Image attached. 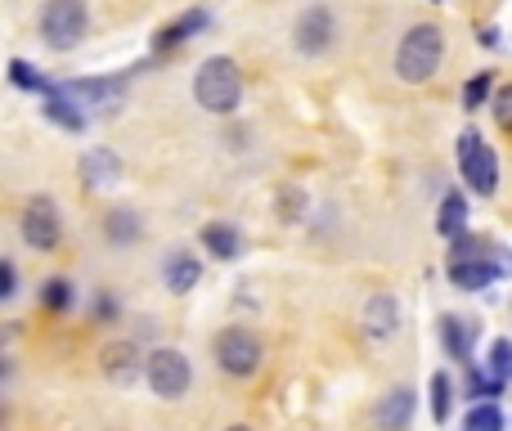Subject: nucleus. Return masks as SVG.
Wrapping results in <instances>:
<instances>
[{
  "instance_id": "f257e3e1",
  "label": "nucleus",
  "mask_w": 512,
  "mask_h": 431,
  "mask_svg": "<svg viewBox=\"0 0 512 431\" xmlns=\"http://www.w3.org/2000/svg\"><path fill=\"white\" fill-rule=\"evenodd\" d=\"M194 99L203 113H216V117H230L239 113L243 104V72L234 59H225V54H212V59H203V68L194 72Z\"/></svg>"
},
{
  "instance_id": "f03ea898",
  "label": "nucleus",
  "mask_w": 512,
  "mask_h": 431,
  "mask_svg": "<svg viewBox=\"0 0 512 431\" xmlns=\"http://www.w3.org/2000/svg\"><path fill=\"white\" fill-rule=\"evenodd\" d=\"M445 63V32L436 23H414L396 50V77L405 86H423Z\"/></svg>"
},
{
  "instance_id": "7ed1b4c3",
  "label": "nucleus",
  "mask_w": 512,
  "mask_h": 431,
  "mask_svg": "<svg viewBox=\"0 0 512 431\" xmlns=\"http://www.w3.org/2000/svg\"><path fill=\"white\" fill-rule=\"evenodd\" d=\"M36 27H41V41L50 45L54 54H68V50H77L81 36H86L90 9H86V0H45Z\"/></svg>"
},
{
  "instance_id": "20e7f679",
  "label": "nucleus",
  "mask_w": 512,
  "mask_h": 431,
  "mask_svg": "<svg viewBox=\"0 0 512 431\" xmlns=\"http://www.w3.org/2000/svg\"><path fill=\"white\" fill-rule=\"evenodd\" d=\"M144 382H149L153 396L180 400L189 391V382H194L189 355L185 351H171V346H158V351H149V360H144Z\"/></svg>"
},
{
  "instance_id": "39448f33",
  "label": "nucleus",
  "mask_w": 512,
  "mask_h": 431,
  "mask_svg": "<svg viewBox=\"0 0 512 431\" xmlns=\"http://www.w3.org/2000/svg\"><path fill=\"white\" fill-rule=\"evenodd\" d=\"M459 176L468 180L472 194L490 198L499 189V162H495V149L481 140V131H463L459 135Z\"/></svg>"
},
{
  "instance_id": "423d86ee",
  "label": "nucleus",
  "mask_w": 512,
  "mask_h": 431,
  "mask_svg": "<svg viewBox=\"0 0 512 431\" xmlns=\"http://www.w3.org/2000/svg\"><path fill=\"white\" fill-rule=\"evenodd\" d=\"M212 351H216V364H221L230 378H252V373L261 369V342H256L252 328H239V324L225 328L212 342Z\"/></svg>"
},
{
  "instance_id": "0eeeda50",
  "label": "nucleus",
  "mask_w": 512,
  "mask_h": 431,
  "mask_svg": "<svg viewBox=\"0 0 512 431\" xmlns=\"http://www.w3.org/2000/svg\"><path fill=\"white\" fill-rule=\"evenodd\" d=\"M337 41V14L328 5H310L301 9V18L292 23V45H297L306 59H319V54H328Z\"/></svg>"
},
{
  "instance_id": "6e6552de",
  "label": "nucleus",
  "mask_w": 512,
  "mask_h": 431,
  "mask_svg": "<svg viewBox=\"0 0 512 431\" xmlns=\"http://www.w3.org/2000/svg\"><path fill=\"white\" fill-rule=\"evenodd\" d=\"M18 229H23V243L32 247V252H54L63 238V225H59V207L50 203V198H27L23 216H18Z\"/></svg>"
},
{
  "instance_id": "1a4fd4ad",
  "label": "nucleus",
  "mask_w": 512,
  "mask_h": 431,
  "mask_svg": "<svg viewBox=\"0 0 512 431\" xmlns=\"http://www.w3.org/2000/svg\"><path fill=\"white\" fill-rule=\"evenodd\" d=\"M144 360H149V355H144L135 342H108L104 355H99L108 382H117V387H131V382L144 373Z\"/></svg>"
},
{
  "instance_id": "9d476101",
  "label": "nucleus",
  "mask_w": 512,
  "mask_h": 431,
  "mask_svg": "<svg viewBox=\"0 0 512 431\" xmlns=\"http://www.w3.org/2000/svg\"><path fill=\"white\" fill-rule=\"evenodd\" d=\"M63 90H68L81 108H117V99H122V90H126V77H113V81L81 77V81H63Z\"/></svg>"
},
{
  "instance_id": "9b49d317",
  "label": "nucleus",
  "mask_w": 512,
  "mask_h": 431,
  "mask_svg": "<svg viewBox=\"0 0 512 431\" xmlns=\"http://www.w3.org/2000/svg\"><path fill=\"white\" fill-rule=\"evenodd\" d=\"M504 270H508V265H499V261L468 256V261H450V283H454V288H463V292H481V288H490V283H495Z\"/></svg>"
},
{
  "instance_id": "f8f14e48",
  "label": "nucleus",
  "mask_w": 512,
  "mask_h": 431,
  "mask_svg": "<svg viewBox=\"0 0 512 431\" xmlns=\"http://www.w3.org/2000/svg\"><path fill=\"white\" fill-rule=\"evenodd\" d=\"M414 391L409 387H396L382 396V405L373 409V423H378V431H409V423H414Z\"/></svg>"
},
{
  "instance_id": "ddd939ff",
  "label": "nucleus",
  "mask_w": 512,
  "mask_h": 431,
  "mask_svg": "<svg viewBox=\"0 0 512 431\" xmlns=\"http://www.w3.org/2000/svg\"><path fill=\"white\" fill-rule=\"evenodd\" d=\"M207 27H212V14H207V9H189V14H180L176 23H167L158 36H153V50L167 54V50H176V45L194 41V36L207 32Z\"/></svg>"
},
{
  "instance_id": "4468645a",
  "label": "nucleus",
  "mask_w": 512,
  "mask_h": 431,
  "mask_svg": "<svg viewBox=\"0 0 512 431\" xmlns=\"http://www.w3.org/2000/svg\"><path fill=\"white\" fill-rule=\"evenodd\" d=\"M396 328H400V301L378 292V297L364 306V333H369L373 342H387V337H396Z\"/></svg>"
},
{
  "instance_id": "2eb2a0df",
  "label": "nucleus",
  "mask_w": 512,
  "mask_h": 431,
  "mask_svg": "<svg viewBox=\"0 0 512 431\" xmlns=\"http://www.w3.org/2000/svg\"><path fill=\"white\" fill-rule=\"evenodd\" d=\"M41 113L50 117L54 126H59V131H68V135H81L86 131V108L77 104V99L68 95V90H54V95H45V104H41Z\"/></svg>"
},
{
  "instance_id": "dca6fc26",
  "label": "nucleus",
  "mask_w": 512,
  "mask_h": 431,
  "mask_svg": "<svg viewBox=\"0 0 512 431\" xmlns=\"http://www.w3.org/2000/svg\"><path fill=\"white\" fill-rule=\"evenodd\" d=\"M81 180H86V189L117 185V180H122V158L108 149H90L86 158H81Z\"/></svg>"
},
{
  "instance_id": "f3484780",
  "label": "nucleus",
  "mask_w": 512,
  "mask_h": 431,
  "mask_svg": "<svg viewBox=\"0 0 512 431\" xmlns=\"http://www.w3.org/2000/svg\"><path fill=\"white\" fill-rule=\"evenodd\" d=\"M162 279H167L171 292H189L198 279H203V265H198V256H189V252H171L167 265H162Z\"/></svg>"
},
{
  "instance_id": "a211bd4d",
  "label": "nucleus",
  "mask_w": 512,
  "mask_h": 431,
  "mask_svg": "<svg viewBox=\"0 0 512 431\" xmlns=\"http://www.w3.org/2000/svg\"><path fill=\"white\" fill-rule=\"evenodd\" d=\"M203 247L216 256V261H234V256L243 252V238L234 225H225V220H212V225L203 229Z\"/></svg>"
},
{
  "instance_id": "6ab92c4d",
  "label": "nucleus",
  "mask_w": 512,
  "mask_h": 431,
  "mask_svg": "<svg viewBox=\"0 0 512 431\" xmlns=\"http://www.w3.org/2000/svg\"><path fill=\"white\" fill-rule=\"evenodd\" d=\"M441 337H445V351H450L454 360L472 364V342H477V324H463V319L445 315V319H441Z\"/></svg>"
},
{
  "instance_id": "aec40b11",
  "label": "nucleus",
  "mask_w": 512,
  "mask_h": 431,
  "mask_svg": "<svg viewBox=\"0 0 512 431\" xmlns=\"http://www.w3.org/2000/svg\"><path fill=\"white\" fill-rule=\"evenodd\" d=\"M436 229L445 238H459L468 229V198L463 194H445L441 198V212H436Z\"/></svg>"
},
{
  "instance_id": "412c9836",
  "label": "nucleus",
  "mask_w": 512,
  "mask_h": 431,
  "mask_svg": "<svg viewBox=\"0 0 512 431\" xmlns=\"http://www.w3.org/2000/svg\"><path fill=\"white\" fill-rule=\"evenodd\" d=\"M140 216H135V212H126V207H122V212H108V220H104V234H108V243H113V247H131L135 243V238H140Z\"/></svg>"
},
{
  "instance_id": "4be33fe9",
  "label": "nucleus",
  "mask_w": 512,
  "mask_h": 431,
  "mask_svg": "<svg viewBox=\"0 0 512 431\" xmlns=\"http://www.w3.org/2000/svg\"><path fill=\"white\" fill-rule=\"evenodd\" d=\"M9 81H14L18 90H36V95H54V90H59L54 81H45L27 59H9Z\"/></svg>"
},
{
  "instance_id": "5701e85b",
  "label": "nucleus",
  "mask_w": 512,
  "mask_h": 431,
  "mask_svg": "<svg viewBox=\"0 0 512 431\" xmlns=\"http://www.w3.org/2000/svg\"><path fill=\"white\" fill-rule=\"evenodd\" d=\"M41 301H45V310L63 315V310H72V301H77V288H72L68 279H45L41 283Z\"/></svg>"
},
{
  "instance_id": "b1692460",
  "label": "nucleus",
  "mask_w": 512,
  "mask_h": 431,
  "mask_svg": "<svg viewBox=\"0 0 512 431\" xmlns=\"http://www.w3.org/2000/svg\"><path fill=\"white\" fill-rule=\"evenodd\" d=\"M486 369H490V378H499L508 387V382H512V337H495V342H490Z\"/></svg>"
},
{
  "instance_id": "393cba45",
  "label": "nucleus",
  "mask_w": 512,
  "mask_h": 431,
  "mask_svg": "<svg viewBox=\"0 0 512 431\" xmlns=\"http://www.w3.org/2000/svg\"><path fill=\"white\" fill-rule=\"evenodd\" d=\"M468 387H472V396H481V400L504 396V382L490 378V369H481V364H468Z\"/></svg>"
},
{
  "instance_id": "a878e982",
  "label": "nucleus",
  "mask_w": 512,
  "mask_h": 431,
  "mask_svg": "<svg viewBox=\"0 0 512 431\" xmlns=\"http://www.w3.org/2000/svg\"><path fill=\"white\" fill-rule=\"evenodd\" d=\"M468 431H504V409L490 405V400L486 405H477L468 414Z\"/></svg>"
},
{
  "instance_id": "bb28decb",
  "label": "nucleus",
  "mask_w": 512,
  "mask_h": 431,
  "mask_svg": "<svg viewBox=\"0 0 512 431\" xmlns=\"http://www.w3.org/2000/svg\"><path fill=\"white\" fill-rule=\"evenodd\" d=\"M490 86H495V81H490V72H477V77H472L468 86H463V108L472 113V108L486 104V99H490Z\"/></svg>"
},
{
  "instance_id": "cd10ccee",
  "label": "nucleus",
  "mask_w": 512,
  "mask_h": 431,
  "mask_svg": "<svg viewBox=\"0 0 512 431\" xmlns=\"http://www.w3.org/2000/svg\"><path fill=\"white\" fill-rule=\"evenodd\" d=\"M432 418L436 423L450 418V378L445 373H432Z\"/></svg>"
},
{
  "instance_id": "c85d7f7f",
  "label": "nucleus",
  "mask_w": 512,
  "mask_h": 431,
  "mask_svg": "<svg viewBox=\"0 0 512 431\" xmlns=\"http://www.w3.org/2000/svg\"><path fill=\"white\" fill-rule=\"evenodd\" d=\"M450 243H454L450 261H468V256H481V238H477V234H468V229H463L459 238H450Z\"/></svg>"
},
{
  "instance_id": "c756f323",
  "label": "nucleus",
  "mask_w": 512,
  "mask_h": 431,
  "mask_svg": "<svg viewBox=\"0 0 512 431\" xmlns=\"http://www.w3.org/2000/svg\"><path fill=\"white\" fill-rule=\"evenodd\" d=\"M495 122H499V126H504V131L512 135V81H508V86L495 95Z\"/></svg>"
},
{
  "instance_id": "7c9ffc66",
  "label": "nucleus",
  "mask_w": 512,
  "mask_h": 431,
  "mask_svg": "<svg viewBox=\"0 0 512 431\" xmlns=\"http://www.w3.org/2000/svg\"><path fill=\"white\" fill-rule=\"evenodd\" d=\"M18 292V265L14 261H0V297H14Z\"/></svg>"
},
{
  "instance_id": "2f4dec72",
  "label": "nucleus",
  "mask_w": 512,
  "mask_h": 431,
  "mask_svg": "<svg viewBox=\"0 0 512 431\" xmlns=\"http://www.w3.org/2000/svg\"><path fill=\"white\" fill-rule=\"evenodd\" d=\"M117 315V301L113 297H99L95 301V319H113Z\"/></svg>"
},
{
  "instance_id": "473e14b6",
  "label": "nucleus",
  "mask_w": 512,
  "mask_h": 431,
  "mask_svg": "<svg viewBox=\"0 0 512 431\" xmlns=\"http://www.w3.org/2000/svg\"><path fill=\"white\" fill-rule=\"evenodd\" d=\"M481 45H486V50H495V45H499V32H495V27H486V32H481Z\"/></svg>"
},
{
  "instance_id": "72a5a7b5",
  "label": "nucleus",
  "mask_w": 512,
  "mask_h": 431,
  "mask_svg": "<svg viewBox=\"0 0 512 431\" xmlns=\"http://www.w3.org/2000/svg\"><path fill=\"white\" fill-rule=\"evenodd\" d=\"M230 431H248V427H230Z\"/></svg>"
}]
</instances>
